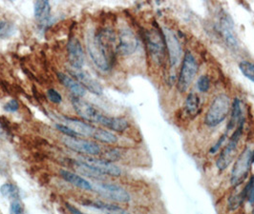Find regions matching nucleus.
Returning <instances> with one entry per match:
<instances>
[{
  "label": "nucleus",
  "instance_id": "5701e85b",
  "mask_svg": "<svg viewBox=\"0 0 254 214\" xmlns=\"http://www.w3.org/2000/svg\"><path fill=\"white\" fill-rule=\"evenodd\" d=\"M105 128L114 130L117 132H125L130 127L129 122L127 121L126 118L124 117H113V116H108L106 123H105Z\"/></svg>",
  "mask_w": 254,
  "mask_h": 214
},
{
  "label": "nucleus",
  "instance_id": "c756f323",
  "mask_svg": "<svg viewBox=\"0 0 254 214\" xmlns=\"http://www.w3.org/2000/svg\"><path fill=\"white\" fill-rule=\"evenodd\" d=\"M103 157H104V160L114 163L115 161H118L121 158V152L116 149H111L105 152Z\"/></svg>",
  "mask_w": 254,
  "mask_h": 214
},
{
  "label": "nucleus",
  "instance_id": "9d476101",
  "mask_svg": "<svg viewBox=\"0 0 254 214\" xmlns=\"http://www.w3.org/2000/svg\"><path fill=\"white\" fill-rule=\"evenodd\" d=\"M80 161L88 165L103 176L120 177L123 173L120 167L104 159H98L93 156H83Z\"/></svg>",
  "mask_w": 254,
  "mask_h": 214
},
{
  "label": "nucleus",
  "instance_id": "4be33fe9",
  "mask_svg": "<svg viewBox=\"0 0 254 214\" xmlns=\"http://www.w3.org/2000/svg\"><path fill=\"white\" fill-rule=\"evenodd\" d=\"M34 13H35V17L40 23L47 22L48 19L50 18V13H51V5L48 1H37L35 3L34 7Z\"/></svg>",
  "mask_w": 254,
  "mask_h": 214
},
{
  "label": "nucleus",
  "instance_id": "4c0bfd02",
  "mask_svg": "<svg viewBox=\"0 0 254 214\" xmlns=\"http://www.w3.org/2000/svg\"><path fill=\"white\" fill-rule=\"evenodd\" d=\"M2 134H3V129L1 128V127H0V137L2 136Z\"/></svg>",
  "mask_w": 254,
  "mask_h": 214
},
{
  "label": "nucleus",
  "instance_id": "c85d7f7f",
  "mask_svg": "<svg viewBox=\"0 0 254 214\" xmlns=\"http://www.w3.org/2000/svg\"><path fill=\"white\" fill-rule=\"evenodd\" d=\"M197 88L201 92H206L210 88V80L208 76H202L197 81Z\"/></svg>",
  "mask_w": 254,
  "mask_h": 214
},
{
  "label": "nucleus",
  "instance_id": "7ed1b4c3",
  "mask_svg": "<svg viewBox=\"0 0 254 214\" xmlns=\"http://www.w3.org/2000/svg\"><path fill=\"white\" fill-rule=\"evenodd\" d=\"M244 125H245V118L243 117L239 124L236 127V129L233 131L231 137L229 139V143L225 146V148L219 154V157L216 160V167L222 171H226L229 168V165L234 161L237 155L239 142L244 130Z\"/></svg>",
  "mask_w": 254,
  "mask_h": 214
},
{
  "label": "nucleus",
  "instance_id": "a211bd4d",
  "mask_svg": "<svg viewBox=\"0 0 254 214\" xmlns=\"http://www.w3.org/2000/svg\"><path fill=\"white\" fill-rule=\"evenodd\" d=\"M251 185H252V180H250V182L246 185V187L242 189L240 192H234L229 196L228 203H227V207H228L229 212L237 211L241 207L243 202L245 201L246 199H248L250 189H251Z\"/></svg>",
  "mask_w": 254,
  "mask_h": 214
},
{
  "label": "nucleus",
  "instance_id": "2f4dec72",
  "mask_svg": "<svg viewBox=\"0 0 254 214\" xmlns=\"http://www.w3.org/2000/svg\"><path fill=\"white\" fill-rule=\"evenodd\" d=\"M56 128H58L59 131L64 133L65 136H68V137H77L78 136L72 128H70L69 127L64 125V124H56Z\"/></svg>",
  "mask_w": 254,
  "mask_h": 214
},
{
  "label": "nucleus",
  "instance_id": "1a4fd4ad",
  "mask_svg": "<svg viewBox=\"0 0 254 214\" xmlns=\"http://www.w3.org/2000/svg\"><path fill=\"white\" fill-rule=\"evenodd\" d=\"M63 143L66 148L71 151H76L80 154L88 155V156H97L102 153V148L99 144L78 137H68L65 136L63 138Z\"/></svg>",
  "mask_w": 254,
  "mask_h": 214
},
{
  "label": "nucleus",
  "instance_id": "4468645a",
  "mask_svg": "<svg viewBox=\"0 0 254 214\" xmlns=\"http://www.w3.org/2000/svg\"><path fill=\"white\" fill-rule=\"evenodd\" d=\"M68 60L73 69H82L85 62L84 52L79 40L76 38H71L67 44Z\"/></svg>",
  "mask_w": 254,
  "mask_h": 214
},
{
  "label": "nucleus",
  "instance_id": "412c9836",
  "mask_svg": "<svg viewBox=\"0 0 254 214\" xmlns=\"http://www.w3.org/2000/svg\"><path fill=\"white\" fill-rule=\"evenodd\" d=\"M231 115H230V119H229L228 126H227V132H229L230 130H233L237 125L239 124L240 120L244 117L242 114L241 102L240 99L235 98L234 101L231 104Z\"/></svg>",
  "mask_w": 254,
  "mask_h": 214
},
{
  "label": "nucleus",
  "instance_id": "39448f33",
  "mask_svg": "<svg viewBox=\"0 0 254 214\" xmlns=\"http://www.w3.org/2000/svg\"><path fill=\"white\" fill-rule=\"evenodd\" d=\"M252 154L253 151L250 147H246L235 161L231 170L230 176V184L232 187H239L247 179L252 167Z\"/></svg>",
  "mask_w": 254,
  "mask_h": 214
},
{
  "label": "nucleus",
  "instance_id": "f704fd0d",
  "mask_svg": "<svg viewBox=\"0 0 254 214\" xmlns=\"http://www.w3.org/2000/svg\"><path fill=\"white\" fill-rule=\"evenodd\" d=\"M19 109V104L15 99H12L9 101L5 106H4V110L8 113H15L17 112Z\"/></svg>",
  "mask_w": 254,
  "mask_h": 214
},
{
  "label": "nucleus",
  "instance_id": "ddd939ff",
  "mask_svg": "<svg viewBox=\"0 0 254 214\" xmlns=\"http://www.w3.org/2000/svg\"><path fill=\"white\" fill-rule=\"evenodd\" d=\"M70 75L76 79V81L85 88L88 89L92 93L101 95L102 94V87L101 84L90 75L89 73L83 71L82 69H70L69 70Z\"/></svg>",
  "mask_w": 254,
  "mask_h": 214
},
{
  "label": "nucleus",
  "instance_id": "a878e982",
  "mask_svg": "<svg viewBox=\"0 0 254 214\" xmlns=\"http://www.w3.org/2000/svg\"><path fill=\"white\" fill-rule=\"evenodd\" d=\"M93 138L104 144H116L118 142V136L115 135L113 132L100 128H97Z\"/></svg>",
  "mask_w": 254,
  "mask_h": 214
},
{
  "label": "nucleus",
  "instance_id": "58836bf2",
  "mask_svg": "<svg viewBox=\"0 0 254 214\" xmlns=\"http://www.w3.org/2000/svg\"></svg>",
  "mask_w": 254,
  "mask_h": 214
},
{
  "label": "nucleus",
  "instance_id": "423d86ee",
  "mask_svg": "<svg viewBox=\"0 0 254 214\" xmlns=\"http://www.w3.org/2000/svg\"><path fill=\"white\" fill-rule=\"evenodd\" d=\"M199 70V65L194 57V55L191 53L190 51H187L182 66H181V71L179 75L178 79V89L181 92H185L188 90V88L190 87L191 83L193 82L195 76L198 73Z\"/></svg>",
  "mask_w": 254,
  "mask_h": 214
},
{
  "label": "nucleus",
  "instance_id": "e433bc0d",
  "mask_svg": "<svg viewBox=\"0 0 254 214\" xmlns=\"http://www.w3.org/2000/svg\"><path fill=\"white\" fill-rule=\"evenodd\" d=\"M66 208L72 214H83L79 210H77L76 207H74V206H72L70 204H66Z\"/></svg>",
  "mask_w": 254,
  "mask_h": 214
},
{
  "label": "nucleus",
  "instance_id": "2eb2a0df",
  "mask_svg": "<svg viewBox=\"0 0 254 214\" xmlns=\"http://www.w3.org/2000/svg\"><path fill=\"white\" fill-rule=\"evenodd\" d=\"M64 123L66 126L72 128L78 136H87V137H94V134L98 128H96L91 124H88L84 121H81L76 118L72 117H63Z\"/></svg>",
  "mask_w": 254,
  "mask_h": 214
},
{
  "label": "nucleus",
  "instance_id": "f257e3e1",
  "mask_svg": "<svg viewBox=\"0 0 254 214\" xmlns=\"http://www.w3.org/2000/svg\"><path fill=\"white\" fill-rule=\"evenodd\" d=\"M114 33L109 30L98 34L88 32L86 36V48L94 64L103 72L110 70L114 58Z\"/></svg>",
  "mask_w": 254,
  "mask_h": 214
},
{
  "label": "nucleus",
  "instance_id": "dca6fc26",
  "mask_svg": "<svg viewBox=\"0 0 254 214\" xmlns=\"http://www.w3.org/2000/svg\"><path fill=\"white\" fill-rule=\"evenodd\" d=\"M221 32L226 43L230 48L238 47V40L234 31V26L229 15H225L221 19Z\"/></svg>",
  "mask_w": 254,
  "mask_h": 214
},
{
  "label": "nucleus",
  "instance_id": "473e14b6",
  "mask_svg": "<svg viewBox=\"0 0 254 214\" xmlns=\"http://www.w3.org/2000/svg\"><path fill=\"white\" fill-rule=\"evenodd\" d=\"M228 133H229V132L226 131L224 134H222V136L217 141L216 144L211 147V149L209 150L210 154H215V153H217L218 151L222 148V146L225 144V142H226L227 139H228Z\"/></svg>",
  "mask_w": 254,
  "mask_h": 214
},
{
  "label": "nucleus",
  "instance_id": "6e6552de",
  "mask_svg": "<svg viewBox=\"0 0 254 214\" xmlns=\"http://www.w3.org/2000/svg\"><path fill=\"white\" fill-rule=\"evenodd\" d=\"M147 49L156 63L164 62L165 58V43L163 32L153 29L146 34Z\"/></svg>",
  "mask_w": 254,
  "mask_h": 214
},
{
  "label": "nucleus",
  "instance_id": "c9c22d12",
  "mask_svg": "<svg viewBox=\"0 0 254 214\" xmlns=\"http://www.w3.org/2000/svg\"><path fill=\"white\" fill-rule=\"evenodd\" d=\"M252 180V185H251V189H250V193L248 196V201L251 205L254 204V176L251 179Z\"/></svg>",
  "mask_w": 254,
  "mask_h": 214
},
{
  "label": "nucleus",
  "instance_id": "f8f14e48",
  "mask_svg": "<svg viewBox=\"0 0 254 214\" xmlns=\"http://www.w3.org/2000/svg\"><path fill=\"white\" fill-rule=\"evenodd\" d=\"M163 35L165 38V48L168 51L170 65L175 67L180 62L183 53L180 41L175 33L168 28L163 29Z\"/></svg>",
  "mask_w": 254,
  "mask_h": 214
},
{
  "label": "nucleus",
  "instance_id": "72a5a7b5",
  "mask_svg": "<svg viewBox=\"0 0 254 214\" xmlns=\"http://www.w3.org/2000/svg\"><path fill=\"white\" fill-rule=\"evenodd\" d=\"M23 214V206L20 200H13L11 202L10 207V214Z\"/></svg>",
  "mask_w": 254,
  "mask_h": 214
},
{
  "label": "nucleus",
  "instance_id": "cd10ccee",
  "mask_svg": "<svg viewBox=\"0 0 254 214\" xmlns=\"http://www.w3.org/2000/svg\"><path fill=\"white\" fill-rule=\"evenodd\" d=\"M239 68L242 74L254 83V64L249 61H242L239 64Z\"/></svg>",
  "mask_w": 254,
  "mask_h": 214
},
{
  "label": "nucleus",
  "instance_id": "20e7f679",
  "mask_svg": "<svg viewBox=\"0 0 254 214\" xmlns=\"http://www.w3.org/2000/svg\"><path fill=\"white\" fill-rule=\"evenodd\" d=\"M92 186L93 190L105 199L117 203H128L131 201L130 193L118 184L98 181L92 183Z\"/></svg>",
  "mask_w": 254,
  "mask_h": 214
},
{
  "label": "nucleus",
  "instance_id": "7c9ffc66",
  "mask_svg": "<svg viewBox=\"0 0 254 214\" xmlns=\"http://www.w3.org/2000/svg\"><path fill=\"white\" fill-rule=\"evenodd\" d=\"M47 96H48L49 100L55 104H61L63 102V96L55 88H49L47 90Z\"/></svg>",
  "mask_w": 254,
  "mask_h": 214
},
{
  "label": "nucleus",
  "instance_id": "9b49d317",
  "mask_svg": "<svg viewBox=\"0 0 254 214\" xmlns=\"http://www.w3.org/2000/svg\"><path fill=\"white\" fill-rule=\"evenodd\" d=\"M139 41L135 34L128 28H124L120 31L119 41L117 44V52L123 56L133 54L138 49Z\"/></svg>",
  "mask_w": 254,
  "mask_h": 214
},
{
  "label": "nucleus",
  "instance_id": "f03ea898",
  "mask_svg": "<svg viewBox=\"0 0 254 214\" xmlns=\"http://www.w3.org/2000/svg\"><path fill=\"white\" fill-rule=\"evenodd\" d=\"M230 110L231 101L229 96L225 93L217 95L205 114L204 124L209 128L221 125L229 116Z\"/></svg>",
  "mask_w": 254,
  "mask_h": 214
},
{
  "label": "nucleus",
  "instance_id": "393cba45",
  "mask_svg": "<svg viewBox=\"0 0 254 214\" xmlns=\"http://www.w3.org/2000/svg\"><path fill=\"white\" fill-rule=\"evenodd\" d=\"M0 193L6 199L11 200H20V192L16 186L11 183H5L0 187Z\"/></svg>",
  "mask_w": 254,
  "mask_h": 214
},
{
  "label": "nucleus",
  "instance_id": "aec40b11",
  "mask_svg": "<svg viewBox=\"0 0 254 214\" xmlns=\"http://www.w3.org/2000/svg\"><path fill=\"white\" fill-rule=\"evenodd\" d=\"M90 208L100 210L106 214H131L127 210L110 203H105L102 201L88 202L86 204Z\"/></svg>",
  "mask_w": 254,
  "mask_h": 214
},
{
  "label": "nucleus",
  "instance_id": "b1692460",
  "mask_svg": "<svg viewBox=\"0 0 254 214\" xmlns=\"http://www.w3.org/2000/svg\"><path fill=\"white\" fill-rule=\"evenodd\" d=\"M200 105H201V101H200L199 95L195 92H190L187 96V99H186L187 114L190 115L192 117L196 116L200 113Z\"/></svg>",
  "mask_w": 254,
  "mask_h": 214
},
{
  "label": "nucleus",
  "instance_id": "f3484780",
  "mask_svg": "<svg viewBox=\"0 0 254 214\" xmlns=\"http://www.w3.org/2000/svg\"><path fill=\"white\" fill-rule=\"evenodd\" d=\"M58 78L64 87L68 88L74 94V96L80 98L86 94V89L73 77L67 76L64 73H58Z\"/></svg>",
  "mask_w": 254,
  "mask_h": 214
},
{
  "label": "nucleus",
  "instance_id": "0eeeda50",
  "mask_svg": "<svg viewBox=\"0 0 254 214\" xmlns=\"http://www.w3.org/2000/svg\"><path fill=\"white\" fill-rule=\"evenodd\" d=\"M71 103L76 114L85 121H87L88 123H96L102 125L105 115L102 114L98 109H96L92 104H90L89 102L82 100L79 97L72 96Z\"/></svg>",
  "mask_w": 254,
  "mask_h": 214
},
{
  "label": "nucleus",
  "instance_id": "6ab92c4d",
  "mask_svg": "<svg viewBox=\"0 0 254 214\" xmlns=\"http://www.w3.org/2000/svg\"><path fill=\"white\" fill-rule=\"evenodd\" d=\"M61 175H62V177L64 178L66 182L72 184L73 186H75V187L78 188V189L88 190V191L93 190V186H92L91 182L87 181L83 177L77 175V174L74 173V172H71V171H65V170H62L61 171Z\"/></svg>",
  "mask_w": 254,
  "mask_h": 214
},
{
  "label": "nucleus",
  "instance_id": "bb28decb",
  "mask_svg": "<svg viewBox=\"0 0 254 214\" xmlns=\"http://www.w3.org/2000/svg\"><path fill=\"white\" fill-rule=\"evenodd\" d=\"M15 27L12 22L7 20H0V39L11 38L14 34Z\"/></svg>",
  "mask_w": 254,
  "mask_h": 214
}]
</instances>
